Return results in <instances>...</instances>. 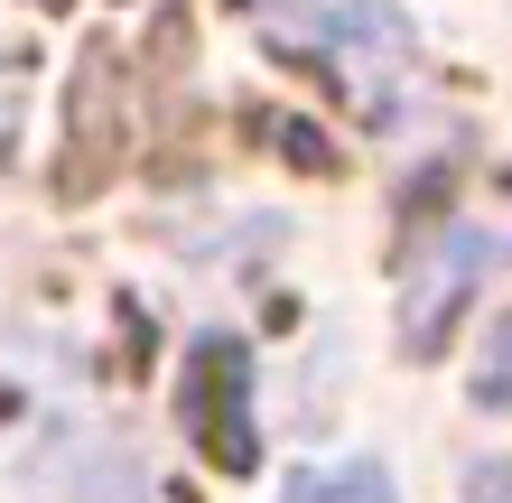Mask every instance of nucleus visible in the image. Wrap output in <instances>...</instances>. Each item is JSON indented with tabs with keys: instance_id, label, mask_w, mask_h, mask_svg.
<instances>
[{
	"instance_id": "nucleus-1",
	"label": "nucleus",
	"mask_w": 512,
	"mask_h": 503,
	"mask_svg": "<svg viewBox=\"0 0 512 503\" xmlns=\"http://www.w3.org/2000/svg\"><path fill=\"white\" fill-rule=\"evenodd\" d=\"M485 261H494V252H485V233H475V224H457L447 243H429V261H410V345L438 336V317L475 289V271H485Z\"/></svg>"
},
{
	"instance_id": "nucleus-2",
	"label": "nucleus",
	"mask_w": 512,
	"mask_h": 503,
	"mask_svg": "<svg viewBox=\"0 0 512 503\" xmlns=\"http://www.w3.org/2000/svg\"><path fill=\"white\" fill-rule=\"evenodd\" d=\"M280 503H401V494H391L382 466H326V476H298Z\"/></svg>"
},
{
	"instance_id": "nucleus-3",
	"label": "nucleus",
	"mask_w": 512,
	"mask_h": 503,
	"mask_svg": "<svg viewBox=\"0 0 512 503\" xmlns=\"http://www.w3.org/2000/svg\"><path fill=\"white\" fill-rule=\"evenodd\" d=\"M475 401H485V410H512V317L485 336V354H475Z\"/></svg>"
},
{
	"instance_id": "nucleus-4",
	"label": "nucleus",
	"mask_w": 512,
	"mask_h": 503,
	"mask_svg": "<svg viewBox=\"0 0 512 503\" xmlns=\"http://www.w3.org/2000/svg\"><path fill=\"white\" fill-rule=\"evenodd\" d=\"M466 503H512V466H475V485H466Z\"/></svg>"
}]
</instances>
